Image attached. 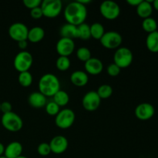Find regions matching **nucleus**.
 Instances as JSON below:
<instances>
[{
    "label": "nucleus",
    "instance_id": "nucleus-31",
    "mask_svg": "<svg viewBox=\"0 0 158 158\" xmlns=\"http://www.w3.org/2000/svg\"><path fill=\"white\" fill-rule=\"evenodd\" d=\"M45 107H46V113L50 116H56L60 111V106H58L53 100L48 102Z\"/></svg>",
    "mask_w": 158,
    "mask_h": 158
},
{
    "label": "nucleus",
    "instance_id": "nucleus-28",
    "mask_svg": "<svg viewBox=\"0 0 158 158\" xmlns=\"http://www.w3.org/2000/svg\"><path fill=\"white\" fill-rule=\"evenodd\" d=\"M71 65L70 60L68 56H60L57 58L56 62V68L60 71H66L69 69Z\"/></svg>",
    "mask_w": 158,
    "mask_h": 158
},
{
    "label": "nucleus",
    "instance_id": "nucleus-32",
    "mask_svg": "<svg viewBox=\"0 0 158 158\" xmlns=\"http://www.w3.org/2000/svg\"><path fill=\"white\" fill-rule=\"evenodd\" d=\"M37 152L40 156L43 157H46L48 156L51 153V148L49 146V143L43 142L39 144L38 148H37Z\"/></svg>",
    "mask_w": 158,
    "mask_h": 158
},
{
    "label": "nucleus",
    "instance_id": "nucleus-38",
    "mask_svg": "<svg viewBox=\"0 0 158 158\" xmlns=\"http://www.w3.org/2000/svg\"><path fill=\"white\" fill-rule=\"evenodd\" d=\"M142 0H127V2L129 5L132 6H136L137 7L140 2H141Z\"/></svg>",
    "mask_w": 158,
    "mask_h": 158
},
{
    "label": "nucleus",
    "instance_id": "nucleus-40",
    "mask_svg": "<svg viewBox=\"0 0 158 158\" xmlns=\"http://www.w3.org/2000/svg\"><path fill=\"white\" fill-rule=\"evenodd\" d=\"M80 3L86 6V4H89V3L91 2V0H77Z\"/></svg>",
    "mask_w": 158,
    "mask_h": 158
},
{
    "label": "nucleus",
    "instance_id": "nucleus-44",
    "mask_svg": "<svg viewBox=\"0 0 158 158\" xmlns=\"http://www.w3.org/2000/svg\"><path fill=\"white\" fill-rule=\"evenodd\" d=\"M0 108H1V102H0Z\"/></svg>",
    "mask_w": 158,
    "mask_h": 158
},
{
    "label": "nucleus",
    "instance_id": "nucleus-21",
    "mask_svg": "<svg viewBox=\"0 0 158 158\" xmlns=\"http://www.w3.org/2000/svg\"><path fill=\"white\" fill-rule=\"evenodd\" d=\"M45 36V30L40 26H34L29 29L27 40L33 43H36L43 40Z\"/></svg>",
    "mask_w": 158,
    "mask_h": 158
},
{
    "label": "nucleus",
    "instance_id": "nucleus-8",
    "mask_svg": "<svg viewBox=\"0 0 158 158\" xmlns=\"http://www.w3.org/2000/svg\"><path fill=\"white\" fill-rule=\"evenodd\" d=\"M43 16L48 18H55L58 16L63 9L61 0H43L40 6Z\"/></svg>",
    "mask_w": 158,
    "mask_h": 158
},
{
    "label": "nucleus",
    "instance_id": "nucleus-19",
    "mask_svg": "<svg viewBox=\"0 0 158 158\" xmlns=\"http://www.w3.org/2000/svg\"><path fill=\"white\" fill-rule=\"evenodd\" d=\"M153 2L150 0H142L141 2L137 6V13L143 19L151 17L153 12Z\"/></svg>",
    "mask_w": 158,
    "mask_h": 158
},
{
    "label": "nucleus",
    "instance_id": "nucleus-22",
    "mask_svg": "<svg viewBox=\"0 0 158 158\" xmlns=\"http://www.w3.org/2000/svg\"><path fill=\"white\" fill-rule=\"evenodd\" d=\"M146 46L151 52H158V31L149 33L146 39Z\"/></svg>",
    "mask_w": 158,
    "mask_h": 158
},
{
    "label": "nucleus",
    "instance_id": "nucleus-27",
    "mask_svg": "<svg viewBox=\"0 0 158 158\" xmlns=\"http://www.w3.org/2000/svg\"><path fill=\"white\" fill-rule=\"evenodd\" d=\"M79 31V38L83 40H87L90 39V26L87 23H83L82 24L79 25L78 26Z\"/></svg>",
    "mask_w": 158,
    "mask_h": 158
},
{
    "label": "nucleus",
    "instance_id": "nucleus-10",
    "mask_svg": "<svg viewBox=\"0 0 158 158\" xmlns=\"http://www.w3.org/2000/svg\"><path fill=\"white\" fill-rule=\"evenodd\" d=\"M8 32L10 38L18 43L22 40H27L29 28L23 23H14L9 27Z\"/></svg>",
    "mask_w": 158,
    "mask_h": 158
},
{
    "label": "nucleus",
    "instance_id": "nucleus-20",
    "mask_svg": "<svg viewBox=\"0 0 158 158\" xmlns=\"http://www.w3.org/2000/svg\"><path fill=\"white\" fill-rule=\"evenodd\" d=\"M60 34L63 38H69L72 39V40L79 38L78 27L77 26L66 23V24H63L60 28Z\"/></svg>",
    "mask_w": 158,
    "mask_h": 158
},
{
    "label": "nucleus",
    "instance_id": "nucleus-9",
    "mask_svg": "<svg viewBox=\"0 0 158 158\" xmlns=\"http://www.w3.org/2000/svg\"><path fill=\"white\" fill-rule=\"evenodd\" d=\"M100 41L102 46L106 49H118L123 42V37L118 32L111 30L105 32Z\"/></svg>",
    "mask_w": 158,
    "mask_h": 158
},
{
    "label": "nucleus",
    "instance_id": "nucleus-36",
    "mask_svg": "<svg viewBox=\"0 0 158 158\" xmlns=\"http://www.w3.org/2000/svg\"><path fill=\"white\" fill-rule=\"evenodd\" d=\"M12 106L11 103L8 101H4L1 103V108H0V112H2L3 114H8V113L12 112Z\"/></svg>",
    "mask_w": 158,
    "mask_h": 158
},
{
    "label": "nucleus",
    "instance_id": "nucleus-35",
    "mask_svg": "<svg viewBox=\"0 0 158 158\" xmlns=\"http://www.w3.org/2000/svg\"><path fill=\"white\" fill-rule=\"evenodd\" d=\"M30 15L32 16V18L35 19H39L41 18L42 16H43V11L40 6L36 8H34V9H31L30 10Z\"/></svg>",
    "mask_w": 158,
    "mask_h": 158
},
{
    "label": "nucleus",
    "instance_id": "nucleus-33",
    "mask_svg": "<svg viewBox=\"0 0 158 158\" xmlns=\"http://www.w3.org/2000/svg\"><path fill=\"white\" fill-rule=\"evenodd\" d=\"M120 69L117 65H116L115 63H111L106 68V72H107L108 75L110 76V77H117L120 74Z\"/></svg>",
    "mask_w": 158,
    "mask_h": 158
},
{
    "label": "nucleus",
    "instance_id": "nucleus-42",
    "mask_svg": "<svg viewBox=\"0 0 158 158\" xmlns=\"http://www.w3.org/2000/svg\"><path fill=\"white\" fill-rule=\"evenodd\" d=\"M16 158H28L27 157H25V156H23V155H21V156H19V157H16Z\"/></svg>",
    "mask_w": 158,
    "mask_h": 158
},
{
    "label": "nucleus",
    "instance_id": "nucleus-30",
    "mask_svg": "<svg viewBox=\"0 0 158 158\" xmlns=\"http://www.w3.org/2000/svg\"><path fill=\"white\" fill-rule=\"evenodd\" d=\"M77 56L80 60L83 62H86L88 60L91 58V52L87 47L82 46L77 49Z\"/></svg>",
    "mask_w": 158,
    "mask_h": 158
},
{
    "label": "nucleus",
    "instance_id": "nucleus-23",
    "mask_svg": "<svg viewBox=\"0 0 158 158\" xmlns=\"http://www.w3.org/2000/svg\"><path fill=\"white\" fill-rule=\"evenodd\" d=\"M53 101L60 106H64L69 103V96L66 91L60 89L53 96Z\"/></svg>",
    "mask_w": 158,
    "mask_h": 158
},
{
    "label": "nucleus",
    "instance_id": "nucleus-26",
    "mask_svg": "<svg viewBox=\"0 0 158 158\" xmlns=\"http://www.w3.org/2000/svg\"><path fill=\"white\" fill-rule=\"evenodd\" d=\"M18 80L19 84L23 87H28L32 83L33 77L29 71L19 73L18 77Z\"/></svg>",
    "mask_w": 158,
    "mask_h": 158
},
{
    "label": "nucleus",
    "instance_id": "nucleus-1",
    "mask_svg": "<svg viewBox=\"0 0 158 158\" xmlns=\"http://www.w3.org/2000/svg\"><path fill=\"white\" fill-rule=\"evenodd\" d=\"M63 15L67 23L78 26L85 23L87 17V9L78 1L71 2L65 8Z\"/></svg>",
    "mask_w": 158,
    "mask_h": 158
},
{
    "label": "nucleus",
    "instance_id": "nucleus-17",
    "mask_svg": "<svg viewBox=\"0 0 158 158\" xmlns=\"http://www.w3.org/2000/svg\"><path fill=\"white\" fill-rule=\"evenodd\" d=\"M28 102L29 105L34 108H42L46 106L47 103V99L40 91H35L31 93L28 97Z\"/></svg>",
    "mask_w": 158,
    "mask_h": 158
},
{
    "label": "nucleus",
    "instance_id": "nucleus-15",
    "mask_svg": "<svg viewBox=\"0 0 158 158\" xmlns=\"http://www.w3.org/2000/svg\"><path fill=\"white\" fill-rule=\"evenodd\" d=\"M84 67L86 69V73L91 74V75H98L103 71V62L98 58L91 57L89 60L85 62Z\"/></svg>",
    "mask_w": 158,
    "mask_h": 158
},
{
    "label": "nucleus",
    "instance_id": "nucleus-34",
    "mask_svg": "<svg viewBox=\"0 0 158 158\" xmlns=\"http://www.w3.org/2000/svg\"><path fill=\"white\" fill-rule=\"evenodd\" d=\"M23 4L26 8L31 9H34V8L39 7L41 6L42 1L41 0H23Z\"/></svg>",
    "mask_w": 158,
    "mask_h": 158
},
{
    "label": "nucleus",
    "instance_id": "nucleus-4",
    "mask_svg": "<svg viewBox=\"0 0 158 158\" xmlns=\"http://www.w3.org/2000/svg\"><path fill=\"white\" fill-rule=\"evenodd\" d=\"M33 63V57L32 54L26 50L20 51L15 55L13 61L14 68L18 72L29 71Z\"/></svg>",
    "mask_w": 158,
    "mask_h": 158
},
{
    "label": "nucleus",
    "instance_id": "nucleus-43",
    "mask_svg": "<svg viewBox=\"0 0 158 158\" xmlns=\"http://www.w3.org/2000/svg\"><path fill=\"white\" fill-rule=\"evenodd\" d=\"M0 158H6L5 156H2V157H0Z\"/></svg>",
    "mask_w": 158,
    "mask_h": 158
},
{
    "label": "nucleus",
    "instance_id": "nucleus-14",
    "mask_svg": "<svg viewBox=\"0 0 158 158\" xmlns=\"http://www.w3.org/2000/svg\"><path fill=\"white\" fill-rule=\"evenodd\" d=\"M51 152L56 154H61L67 150L69 142L67 138L63 135H57L54 137L49 142Z\"/></svg>",
    "mask_w": 158,
    "mask_h": 158
},
{
    "label": "nucleus",
    "instance_id": "nucleus-18",
    "mask_svg": "<svg viewBox=\"0 0 158 158\" xmlns=\"http://www.w3.org/2000/svg\"><path fill=\"white\" fill-rule=\"evenodd\" d=\"M70 81L77 86H83L87 84L89 76L85 71L76 70L70 75Z\"/></svg>",
    "mask_w": 158,
    "mask_h": 158
},
{
    "label": "nucleus",
    "instance_id": "nucleus-39",
    "mask_svg": "<svg viewBox=\"0 0 158 158\" xmlns=\"http://www.w3.org/2000/svg\"><path fill=\"white\" fill-rule=\"evenodd\" d=\"M5 148H6V147L3 145V143H2L1 142H0V157H2V156H4Z\"/></svg>",
    "mask_w": 158,
    "mask_h": 158
},
{
    "label": "nucleus",
    "instance_id": "nucleus-24",
    "mask_svg": "<svg viewBox=\"0 0 158 158\" xmlns=\"http://www.w3.org/2000/svg\"><path fill=\"white\" fill-rule=\"evenodd\" d=\"M104 33L105 29L100 23H94L90 26L91 37L95 40H100Z\"/></svg>",
    "mask_w": 158,
    "mask_h": 158
},
{
    "label": "nucleus",
    "instance_id": "nucleus-11",
    "mask_svg": "<svg viewBox=\"0 0 158 158\" xmlns=\"http://www.w3.org/2000/svg\"><path fill=\"white\" fill-rule=\"evenodd\" d=\"M101 103V99L97 94V91L91 90L86 93L82 99V105L87 111L96 110L98 109Z\"/></svg>",
    "mask_w": 158,
    "mask_h": 158
},
{
    "label": "nucleus",
    "instance_id": "nucleus-2",
    "mask_svg": "<svg viewBox=\"0 0 158 158\" xmlns=\"http://www.w3.org/2000/svg\"><path fill=\"white\" fill-rule=\"evenodd\" d=\"M39 91L47 97H53L60 89L58 77L52 73H45L40 77L38 83Z\"/></svg>",
    "mask_w": 158,
    "mask_h": 158
},
{
    "label": "nucleus",
    "instance_id": "nucleus-12",
    "mask_svg": "<svg viewBox=\"0 0 158 158\" xmlns=\"http://www.w3.org/2000/svg\"><path fill=\"white\" fill-rule=\"evenodd\" d=\"M56 49L60 56L69 57L75 49V43L72 39L61 37L56 43Z\"/></svg>",
    "mask_w": 158,
    "mask_h": 158
},
{
    "label": "nucleus",
    "instance_id": "nucleus-37",
    "mask_svg": "<svg viewBox=\"0 0 158 158\" xmlns=\"http://www.w3.org/2000/svg\"><path fill=\"white\" fill-rule=\"evenodd\" d=\"M18 46L20 49H22V51L26 50L28 46L27 40H22V41L18 42Z\"/></svg>",
    "mask_w": 158,
    "mask_h": 158
},
{
    "label": "nucleus",
    "instance_id": "nucleus-41",
    "mask_svg": "<svg viewBox=\"0 0 158 158\" xmlns=\"http://www.w3.org/2000/svg\"><path fill=\"white\" fill-rule=\"evenodd\" d=\"M153 5V8L156 9V10L158 11V0H154L152 3Z\"/></svg>",
    "mask_w": 158,
    "mask_h": 158
},
{
    "label": "nucleus",
    "instance_id": "nucleus-29",
    "mask_svg": "<svg viewBox=\"0 0 158 158\" xmlns=\"http://www.w3.org/2000/svg\"><path fill=\"white\" fill-rule=\"evenodd\" d=\"M100 99H107L113 94V88L110 85L103 84L99 86L97 91Z\"/></svg>",
    "mask_w": 158,
    "mask_h": 158
},
{
    "label": "nucleus",
    "instance_id": "nucleus-5",
    "mask_svg": "<svg viewBox=\"0 0 158 158\" xmlns=\"http://www.w3.org/2000/svg\"><path fill=\"white\" fill-rule=\"evenodd\" d=\"M134 60L133 52L127 47H119L114 55V63L120 69L127 68L132 63Z\"/></svg>",
    "mask_w": 158,
    "mask_h": 158
},
{
    "label": "nucleus",
    "instance_id": "nucleus-13",
    "mask_svg": "<svg viewBox=\"0 0 158 158\" xmlns=\"http://www.w3.org/2000/svg\"><path fill=\"white\" fill-rule=\"evenodd\" d=\"M155 113L154 106L149 103H142L137 105L134 110L136 117L140 120H148L152 118Z\"/></svg>",
    "mask_w": 158,
    "mask_h": 158
},
{
    "label": "nucleus",
    "instance_id": "nucleus-25",
    "mask_svg": "<svg viewBox=\"0 0 158 158\" xmlns=\"http://www.w3.org/2000/svg\"><path fill=\"white\" fill-rule=\"evenodd\" d=\"M142 28L148 34L151 33V32L157 31V23L152 17L143 19V22H142Z\"/></svg>",
    "mask_w": 158,
    "mask_h": 158
},
{
    "label": "nucleus",
    "instance_id": "nucleus-3",
    "mask_svg": "<svg viewBox=\"0 0 158 158\" xmlns=\"http://www.w3.org/2000/svg\"><path fill=\"white\" fill-rule=\"evenodd\" d=\"M1 123L3 127L10 132H18L23 127V120L19 116L14 112L2 114Z\"/></svg>",
    "mask_w": 158,
    "mask_h": 158
},
{
    "label": "nucleus",
    "instance_id": "nucleus-7",
    "mask_svg": "<svg viewBox=\"0 0 158 158\" xmlns=\"http://www.w3.org/2000/svg\"><path fill=\"white\" fill-rule=\"evenodd\" d=\"M100 12L106 19L114 20L120 15V7L116 2L112 0H105L100 4Z\"/></svg>",
    "mask_w": 158,
    "mask_h": 158
},
{
    "label": "nucleus",
    "instance_id": "nucleus-6",
    "mask_svg": "<svg viewBox=\"0 0 158 158\" xmlns=\"http://www.w3.org/2000/svg\"><path fill=\"white\" fill-rule=\"evenodd\" d=\"M76 119L75 113L69 108L61 110L55 117V123L61 129L69 128L74 123Z\"/></svg>",
    "mask_w": 158,
    "mask_h": 158
},
{
    "label": "nucleus",
    "instance_id": "nucleus-16",
    "mask_svg": "<svg viewBox=\"0 0 158 158\" xmlns=\"http://www.w3.org/2000/svg\"><path fill=\"white\" fill-rule=\"evenodd\" d=\"M23 147L18 141H12L9 143L5 148L4 156L6 158H16L22 155Z\"/></svg>",
    "mask_w": 158,
    "mask_h": 158
}]
</instances>
